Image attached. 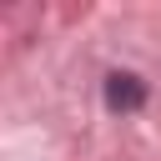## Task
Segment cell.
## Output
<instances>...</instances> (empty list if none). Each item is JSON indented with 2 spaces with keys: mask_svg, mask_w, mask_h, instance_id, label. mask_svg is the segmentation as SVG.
Masks as SVG:
<instances>
[{
  "mask_svg": "<svg viewBox=\"0 0 161 161\" xmlns=\"http://www.w3.org/2000/svg\"><path fill=\"white\" fill-rule=\"evenodd\" d=\"M106 106H111V111H141V106H146L141 75H126V70L106 75Z\"/></svg>",
  "mask_w": 161,
  "mask_h": 161,
  "instance_id": "1",
  "label": "cell"
}]
</instances>
